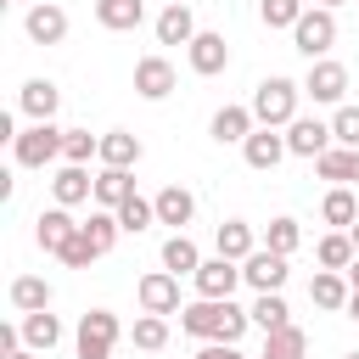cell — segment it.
I'll use <instances>...</instances> for the list:
<instances>
[{"instance_id": "1", "label": "cell", "mask_w": 359, "mask_h": 359, "mask_svg": "<svg viewBox=\"0 0 359 359\" xmlns=\"http://www.w3.org/2000/svg\"><path fill=\"white\" fill-rule=\"evenodd\" d=\"M247 325H252V309H241L236 297H196L180 309V331L191 342H241Z\"/></svg>"}, {"instance_id": "2", "label": "cell", "mask_w": 359, "mask_h": 359, "mask_svg": "<svg viewBox=\"0 0 359 359\" xmlns=\"http://www.w3.org/2000/svg\"><path fill=\"white\" fill-rule=\"evenodd\" d=\"M297 101H303V84L286 79V73H269V79H258V90H252L247 107H252V118L264 129H286L297 118Z\"/></svg>"}, {"instance_id": "3", "label": "cell", "mask_w": 359, "mask_h": 359, "mask_svg": "<svg viewBox=\"0 0 359 359\" xmlns=\"http://www.w3.org/2000/svg\"><path fill=\"white\" fill-rule=\"evenodd\" d=\"M62 140H67V129H56V118L28 123V129L11 140V163H17V168H50V163H62Z\"/></svg>"}, {"instance_id": "4", "label": "cell", "mask_w": 359, "mask_h": 359, "mask_svg": "<svg viewBox=\"0 0 359 359\" xmlns=\"http://www.w3.org/2000/svg\"><path fill=\"white\" fill-rule=\"evenodd\" d=\"M331 45H337V11L331 6H309L297 17V28H292V50L320 62V56H331Z\"/></svg>"}, {"instance_id": "5", "label": "cell", "mask_w": 359, "mask_h": 359, "mask_svg": "<svg viewBox=\"0 0 359 359\" xmlns=\"http://www.w3.org/2000/svg\"><path fill=\"white\" fill-rule=\"evenodd\" d=\"M118 337H123V325H118V314H112V309H90V314H79V331H73V348H79V359H112V348H118Z\"/></svg>"}, {"instance_id": "6", "label": "cell", "mask_w": 359, "mask_h": 359, "mask_svg": "<svg viewBox=\"0 0 359 359\" xmlns=\"http://www.w3.org/2000/svg\"><path fill=\"white\" fill-rule=\"evenodd\" d=\"M303 95H309L314 107H342V101H348V67L331 62V56L309 62V73H303Z\"/></svg>"}, {"instance_id": "7", "label": "cell", "mask_w": 359, "mask_h": 359, "mask_svg": "<svg viewBox=\"0 0 359 359\" xmlns=\"http://www.w3.org/2000/svg\"><path fill=\"white\" fill-rule=\"evenodd\" d=\"M135 303H140V314H180V309H185V303H180V275H174V269L140 275V280H135Z\"/></svg>"}, {"instance_id": "8", "label": "cell", "mask_w": 359, "mask_h": 359, "mask_svg": "<svg viewBox=\"0 0 359 359\" xmlns=\"http://www.w3.org/2000/svg\"><path fill=\"white\" fill-rule=\"evenodd\" d=\"M241 157H247V168H252V174H275V168H280V157H292V146H286V135H280V129H264V123H258V129L241 140Z\"/></svg>"}, {"instance_id": "9", "label": "cell", "mask_w": 359, "mask_h": 359, "mask_svg": "<svg viewBox=\"0 0 359 359\" xmlns=\"http://www.w3.org/2000/svg\"><path fill=\"white\" fill-rule=\"evenodd\" d=\"M286 252H269V247H252L247 258H241V280L252 286V292H280L286 286Z\"/></svg>"}, {"instance_id": "10", "label": "cell", "mask_w": 359, "mask_h": 359, "mask_svg": "<svg viewBox=\"0 0 359 359\" xmlns=\"http://www.w3.org/2000/svg\"><path fill=\"white\" fill-rule=\"evenodd\" d=\"M22 34H28L34 45H62V39H67V11H62L56 0H34V6L22 11Z\"/></svg>"}, {"instance_id": "11", "label": "cell", "mask_w": 359, "mask_h": 359, "mask_svg": "<svg viewBox=\"0 0 359 359\" xmlns=\"http://www.w3.org/2000/svg\"><path fill=\"white\" fill-rule=\"evenodd\" d=\"M185 62H191V73H196V79H213V73H224V67H230V45H224V34H213V28H196V39L185 45Z\"/></svg>"}, {"instance_id": "12", "label": "cell", "mask_w": 359, "mask_h": 359, "mask_svg": "<svg viewBox=\"0 0 359 359\" xmlns=\"http://www.w3.org/2000/svg\"><path fill=\"white\" fill-rule=\"evenodd\" d=\"M191 286H196V297H236V286H241V264L236 258H202V269L191 275Z\"/></svg>"}, {"instance_id": "13", "label": "cell", "mask_w": 359, "mask_h": 359, "mask_svg": "<svg viewBox=\"0 0 359 359\" xmlns=\"http://www.w3.org/2000/svg\"><path fill=\"white\" fill-rule=\"evenodd\" d=\"M174 84H180V79H174V62H168V56H140V62H135V95H140V101H168Z\"/></svg>"}, {"instance_id": "14", "label": "cell", "mask_w": 359, "mask_h": 359, "mask_svg": "<svg viewBox=\"0 0 359 359\" xmlns=\"http://www.w3.org/2000/svg\"><path fill=\"white\" fill-rule=\"evenodd\" d=\"M286 146H292V157H309V163H314L320 151H331V146H337V135H331V123H320V118H303V112H297V118L286 123Z\"/></svg>"}, {"instance_id": "15", "label": "cell", "mask_w": 359, "mask_h": 359, "mask_svg": "<svg viewBox=\"0 0 359 359\" xmlns=\"http://www.w3.org/2000/svg\"><path fill=\"white\" fill-rule=\"evenodd\" d=\"M50 202H62V208L95 202V180H90V163H62V168L50 174Z\"/></svg>"}, {"instance_id": "16", "label": "cell", "mask_w": 359, "mask_h": 359, "mask_svg": "<svg viewBox=\"0 0 359 359\" xmlns=\"http://www.w3.org/2000/svg\"><path fill=\"white\" fill-rule=\"evenodd\" d=\"M252 129H258V118H252V107H241V101H224V107L208 118V135H213L219 146H241Z\"/></svg>"}, {"instance_id": "17", "label": "cell", "mask_w": 359, "mask_h": 359, "mask_svg": "<svg viewBox=\"0 0 359 359\" xmlns=\"http://www.w3.org/2000/svg\"><path fill=\"white\" fill-rule=\"evenodd\" d=\"M151 34H157V45H191V39H196V11H191L185 0H168V6L157 11Z\"/></svg>"}, {"instance_id": "18", "label": "cell", "mask_w": 359, "mask_h": 359, "mask_svg": "<svg viewBox=\"0 0 359 359\" xmlns=\"http://www.w3.org/2000/svg\"><path fill=\"white\" fill-rule=\"evenodd\" d=\"M73 236H79V219H73V213H67L62 202H50V208H45V213L34 219V241H39L45 252H62V247H67Z\"/></svg>"}, {"instance_id": "19", "label": "cell", "mask_w": 359, "mask_h": 359, "mask_svg": "<svg viewBox=\"0 0 359 359\" xmlns=\"http://www.w3.org/2000/svg\"><path fill=\"white\" fill-rule=\"evenodd\" d=\"M348 297H353L348 269H314V280H309V303H314V309L342 314V309H348Z\"/></svg>"}, {"instance_id": "20", "label": "cell", "mask_w": 359, "mask_h": 359, "mask_svg": "<svg viewBox=\"0 0 359 359\" xmlns=\"http://www.w3.org/2000/svg\"><path fill=\"white\" fill-rule=\"evenodd\" d=\"M56 107H62V90H56L50 79H28V84L17 90V112H22L28 123H45V118H56Z\"/></svg>"}, {"instance_id": "21", "label": "cell", "mask_w": 359, "mask_h": 359, "mask_svg": "<svg viewBox=\"0 0 359 359\" xmlns=\"http://www.w3.org/2000/svg\"><path fill=\"white\" fill-rule=\"evenodd\" d=\"M146 157V146H140V135H129V129H107L101 135V168H135Z\"/></svg>"}, {"instance_id": "22", "label": "cell", "mask_w": 359, "mask_h": 359, "mask_svg": "<svg viewBox=\"0 0 359 359\" xmlns=\"http://www.w3.org/2000/svg\"><path fill=\"white\" fill-rule=\"evenodd\" d=\"M151 202H157V224H168V230H185V224L196 219V196H191L185 185H163Z\"/></svg>"}, {"instance_id": "23", "label": "cell", "mask_w": 359, "mask_h": 359, "mask_svg": "<svg viewBox=\"0 0 359 359\" xmlns=\"http://www.w3.org/2000/svg\"><path fill=\"white\" fill-rule=\"evenodd\" d=\"M95 22L107 34H135L146 22V6L140 0H95Z\"/></svg>"}, {"instance_id": "24", "label": "cell", "mask_w": 359, "mask_h": 359, "mask_svg": "<svg viewBox=\"0 0 359 359\" xmlns=\"http://www.w3.org/2000/svg\"><path fill=\"white\" fill-rule=\"evenodd\" d=\"M252 247H258V236H252L247 219H224V224L213 230V252H219V258H236V264H241Z\"/></svg>"}, {"instance_id": "25", "label": "cell", "mask_w": 359, "mask_h": 359, "mask_svg": "<svg viewBox=\"0 0 359 359\" xmlns=\"http://www.w3.org/2000/svg\"><path fill=\"white\" fill-rule=\"evenodd\" d=\"M17 325H22V342H28L34 353H50V348L62 342V320H56L50 309H34V314H22Z\"/></svg>"}, {"instance_id": "26", "label": "cell", "mask_w": 359, "mask_h": 359, "mask_svg": "<svg viewBox=\"0 0 359 359\" xmlns=\"http://www.w3.org/2000/svg\"><path fill=\"white\" fill-rule=\"evenodd\" d=\"M135 196V168H101L95 174V208H123Z\"/></svg>"}, {"instance_id": "27", "label": "cell", "mask_w": 359, "mask_h": 359, "mask_svg": "<svg viewBox=\"0 0 359 359\" xmlns=\"http://www.w3.org/2000/svg\"><path fill=\"white\" fill-rule=\"evenodd\" d=\"M314 174L331 180V185H353V180H359V157H353L348 146H331V151L314 157Z\"/></svg>"}, {"instance_id": "28", "label": "cell", "mask_w": 359, "mask_h": 359, "mask_svg": "<svg viewBox=\"0 0 359 359\" xmlns=\"http://www.w3.org/2000/svg\"><path fill=\"white\" fill-rule=\"evenodd\" d=\"M50 297H56V292H50V280H45V275H17V280H11V309H17V314L50 309Z\"/></svg>"}, {"instance_id": "29", "label": "cell", "mask_w": 359, "mask_h": 359, "mask_svg": "<svg viewBox=\"0 0 359 359\" xmlns=\"http://www.w3.org/2000/svg\"><path fill=\"white\" fill-rule=\"evenodd\" d=\"M303 353H309L303 325H275V331H264V353H258V359H303Z\"/></svg>"}, {"instance_id": "30", "label": "cell", "mask_w": 359, "mask_h": 359, "mask_svg": "<svg viewBox=\"0 0 359 359\" xmlns=\"http://www.w3.org/2000/svg\"><path fill=\"white\" fill-rule=\"evenodd\" d=\"M163 269H174V275H196V269H202V252H196V241H191L185 230H174V236L163 241Z\"/></svg>"}, {"instance_id": "31", "label": "cell", "mask_w": 359, "mask_h": 359, "mask_svg": "<svg viewBox=\"0 0 359 359\" xmlns=\"http://www.w3.org/2000/svg\"><path fill=\"white\" fill-rule=\"evenodd\" d=\"M314 258H320V269H348V264L359 258V247H353L348 230H331V236L314 241Z\"/></svg>"}, {"instance_id": "32", "label": "cell", "mask_w": 359, "mask_h": 359, "mask_svg": "<svg viewBox=\"0 0 359 359\" xmlns=\"http://www.w3.org/2000/svg\"><path fill=\"white\" fill-rule=\"evenodd\" d=\"M320 219H325L331 230H348V224L359 219V202H353V191H348V185H331V191H325V202H320Z\"/></svg>"}, {"instance_id": "33", "label": "cell", "mask_w": 359, "mask_h": 359, "mask_svg": "<svg viewBox=\"0 0 359 359\" xmlns=\"http://www.w3.org/2000/svg\"><path fill=\"white\" fill-rule=\"evenodd\" d=\"M112 213H118V224H123V236H146V230L157 224V202H146L140 191H135V196H129L123 208H112Z\"/></svg>"}, {"instance_id": "34", "label": "cell", "mask_w": 359, "mask_h": 359, "mask_svg": "<svg viewBox=\"0 0 359 359\" xmlns=\"http://www.w3.org/2000/svg\"><path fill=\"white\" fill-rule=\"evenodd\" d=\"M84 236H90V241H95V252L107 258V252L118 247V236H123V224H118V213H112V208H95V213L84 219Z\"/></svg>"}, {"instance_id": "35", "label": "cell", "mask_w": 359, "mask_h": 359, "mask_svg": "<svg viewBox=\"0 0 359 359\" xmlns=\"http://www.w3.org/2000/svg\"><path fill=\"white\" fill-rule=\"evenodd\" d=\"M264 247L292 258V252L303 247V224H297V219H286V213H280V219H269V230H264Z\"/></svg>"}, {"instance_id": "36", "label": "cell", "mask_w": 359, "mask_h": 359, "mask_svg": "<svg viewBox=\"0 0 359 359\" xmlns=\"http://www.w3.org/2000/svg\"><path fill=\"white\" fill-rule=\"evenodd\" d=\"M252 325H258V331L292 325V309H286V297H280V292H258V303H252Z\"/></svg>"}, {"instance_id": "37", "label": "cell", "mask_w": 359, "mask_h": 359, "mask_svg": "<svg viewBox=\"0 0 359 359\" xmlns=\"http://www.w3.org/2000/svg\"><path fill=\"white\" fill-rule=\"evenodd\" d=\"M129 342H135V348H146V353L168 348V314H140V320H135V331H129Z\"/></svg>"}, {"instance_id": "38", "label": "cell", "mask_w": 359, "mask_h": 359, "mask_svg": "<svg viewBox=\"0 0 359 359\" xmlns=\"http://www.w3.org/2000/svg\"><path fill=\"white\" fill-rule=\"evenodd\" d=\"M303 11H309L303 0H258V22L264 28H297Z\"/></svg>"}, {"instance_id": "39", "label": "cell", "mask_w": 359, "mask_h": 359, "mask_svg": "<svg viewBox=\"0 0 359 359\" xmlns=\"http://www.w3.org/2000/svg\"><path fill=\"white\" fill-rule=\"evenodd\" d=\"M90 157H101V135H90V129H67V140H62V163H90Z\"/></svg>"}, {"instance_id": "40", "label": "cell", "mask_w": 359, "mask_h": 359, "mask_svg": "<svg viewBox=\"0 0 359 359\" xmlns=\"http://www.w3.org/2000/svg\"><path fill=\"white\" fill-rule=\"evenodd\" d=\"M331 135H337V146L359 151V107H353V101H342V107L331 112Z\"/></svg>"}, {"instance_id": "41", "label": "cell", "mask_w": 359, "mask_h": 359, "mask_svg": "<svg viewBox=\"0 0 359 359\" xmlns=\"http://www.w3.org/2000/svg\"><path fill=\"white\" fill-rule=\"evenodd\" d=\"M56 258H62L67 269H90V264H95L101 252H95V241H90V236H84V224H79V236H73V241H67V247H62Z\"/></svg>"}, {"instance_id": "42", "label": "cell", "mask_w": 359, "mask_h": 359, "mask_svg": "<svg viewBox=\"0 0 359 359\" xmlns=\"http://www.w3.org/2000/svg\"><path fill=\"white\" fill-rule=\"evenodd\" d=\"M191 359H247V353H241V342H202Z\"/></svg>"}, {"instance_id": "43", "label": "cell", "mask_w": 359, "mask_h": 359, "mask_svg": "<svg viewBox=\"0 0 359 359\" xmlns=\"http://www.w3.org/2000/svg\"><path fill=\"white\" fill-rule=\"evenodd\" d=\"M348 286H353V297H348V309H342V314H348V320H359V258L348 264Z\"/></svg>"}, {"instance_id": "44", "label": "cell", "mask_w": 359, "mask_h": 359, "mask_svg": "<svg viewBox=\"0 0 359 359\" xmlns=\"http://www.w3.org/2000/svg\"><path fill=\"white\" fill-rule=\"evenodd\" d=\"M6 359H39V353H34V348H28V342H22V348H11V353H6Z\"/></svg>"}, {"instance_id": "45", "label": "cell", "mask_w": 359, "mask_h": 359, "mask_svg": "<svg viewBox=\"0 0 359 359\" xmlns=\"http://www.w3.org/2000/svg\"><path fill=\"white\" fill-rule=\"evenodd\" d=\"M348 236H353V247H359V219H353V224H348Z\"/></svg>"}, {"instance_id": "46", "label": "cell", "mask_w": 359, "mask_h": 359, "mask_svg": "<svg viewBox=\"0 0 359 359\" xmlns=\"http://www.w3.org/2000/svg\"><path fill=\"white\" fill-rule=\"evenodd\" d=\"M314 6H331V11H337V6H348V0H314Z\"/></svg>"}, {"instance_id": "47", "label": "cell", "mask_w": 359, "mask_h": 359, "mask_svg": "<svg viewBox=\"0 0 359 359\" xmlns=\"http://www.w3.org/2000/svg\"><path fill=\"white\" fill-rule=\"evenodd\" d=\"M17 6H34V0H17Z\"/></svg>"}, {"instance_id": "48", "label": "cell", "mask_w": 359, "mask_h": 359, "mask_svg": "<svg viewBox=\"0 0 359 359\" xmlns=\"http://www.w3.org/2000/svg\"><path fill=\"white\" fill-rule=\"evenodd\" d=\"M342 359H359V353H342Z\"/></svg>"}, {"instance_id": "49", "label": "cell", "mask_w": 359, "mask_h": 359, "mask_svg": "<svg viewBox=\"0 0 359 359\" xmlns=\"http://www.w3.org/2000/svg\"><path fill=\"white\" fill-rule=\"evenodd\" d=\"M353 157H359V151H353Z\"/></svg>"}]
</instances>
